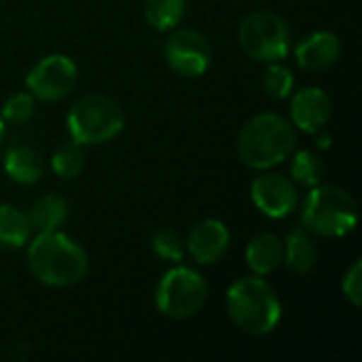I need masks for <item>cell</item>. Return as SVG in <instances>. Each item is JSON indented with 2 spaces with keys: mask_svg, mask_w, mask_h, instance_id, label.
Returning <instances> with one entry per match:
<instances>
[{
  "mask_svg": "<svg viewBox=\"0 0 362 362\" xmlns=\"http://www.w3.org/2000/svg\"><path fill=\"white\" fill-rule=\"evenodd\" d=\"M36 112V98L30 93V91H19V93H13L4 104H2V119L6 123H13V125H21V123H28Z\"/></svg>",
  "mask_w": 362,
  "mask_h": 362,
  "instance_id": "cell-23",
  "label": "cell"
},
{
  "mask_svg": "<svg viewBox=\"0 0 362 362\" xmlns=\"http://www.w3.org/2000/svg\"><path fill=\"white\" fill-rule=\"evenodd\" d=\"M316 261H318V248H316L312 233L303 227L293 229L284 242V261L282 263H286V267L291 272L303 276L314 269Z\"/></svg>",
  "mask_w": 362,
  "mask_h": 362,
  "instance_id": "cell-16",
  "label": "cell"
},
{
  "mask_svg": "<svg viewBox=\"0 0 362 362\" xmlns=\"http://www.w3.org/2000/svg\"><path fill=\"white\" fill-rule=\"evenodd\" d=\"M295 87V74L291 68L282 66L280 62H269L265 74H263V89L274 100H284L293 93Z\"/></svg>",
  "mask_w": 362,
  "mask_h": 362,
  "instance_id": "cell-22",
  "label": "cell"
},
{
  "mask_svg": "<svg viewBox=\"0 0 362 362\" xmlns=\"http://www.w3.org/2000/svg\"><path fill=\"white\" fill-rule=\"evenodd\" d=\"M187 13V0H146L144 17L155 30H174Z\"/></svg>",
  "mask_w": 362,
  "mask_h": 362,
  "instance_id": "cell-20",
  "label": "cell"
},
{
  "mask_svg": "<svg viewBox=\"0 0 362 362\" xmlns=\"http://www.w3.org/2000/svg\"><path fill=\"white\" fill-rule=\"evenodd\" d=\"M244 165L252 170H272L286 161L297 148L295 125L276 112H261L244 123L235 142Z\"/></svg>",
  "mask_w": 362,
  "mask_h": 362,
  "instance_id": "cell-2",
  "label": "cell"
},
{
  "mask_svg": "<svg viewBox=\"0 0 362 362\" xmlns=\"http://www.w3.org/2000/svg\"><path fill=\"white\" fill-rule=\"evenodd\" d=\"M250 199L265 216L286 218L297 210L299 191L293 178L261 170V174L250 182Z\"/></svg>",
  "mask_w": 362,
  "mask_h": 362,
  "instance_id": "cell-10",
  "label": "cell"
},
{
  "mask_svg": "<svg viewBox=\"0 0 362 362\" xmlns=\"http://www.w3.org/2000/svg\"><path fill=\"white\" fill-rule=\"evenodd\" d=\"M66 125L70 138L81 144H104L115 140L125 127L123 108L104 93L81 95L68 110Z\"/></svg>",
  "mask_w": 362,
  "mask_h": 362,
  "instance_id": "cell-5",
  "label": "cell"
},
{
  "mask_svg": "<svg viewBox=\"0 0 362 362\" xmlns=\"http://www.w3.org/2000/svg\"><path fill=\"white\" fill-rule=\"evenodd\" d=\"M331 142H333L331 134H322V136H318V146H320V148H329V146H331Z\"/></svg>",
  "mask_w": 362,
  "mask_h": 362,
  "instance_id": "cell-26",
  "label": "cell"
},
{
  "mask_svg": "<svg viewBox=\"0 0 362 362\" xmlns=\"http://www.w3.org/2000/svg\"><path fill=\"white\" fill-rule=\"evenodd\" d=\"M85 161H87V153H85V144L76 142V140H68L66 144H62L53 157H51V170L64 178V180H70V178H76L83 168H85Z\"/></svg>",
  "mask_w": 362,
  "mask_h": 362,
  "instance_id": "cell-21",
  "label": "cell"
},
{
  "mask_svg": "<svg viewBox=\"0 0 362 362\" xmlns=\"http://www.w3.org/2000/svg\"><path fill=\"white\" fill-rule=\"evenodd\" d=\"M284 261V242L274 233H259L246 246V263L257 276L274 274Z\"/></svg>",
  "mask_w": 362,
  "mask_h": 362,
  "instance_id": "cell-15",
  "label": "cell"
},
{
  "mask_svg": "<svg viewBox=\"0 0 362 362\" xmlns=\"http://www.w3.org/2000/svg\"><path fill=\"white\" fill-rule=\"evenodd\" d=\"M225 301L233 325L248 335H269L282 320V303L263 276L238 278L229 286Z\"/></svg>",
  "mask_w": 362,
  "mask_h": 362,
  "instance_id": "cell-3",
  "label": "cell"
},
{
  "mask_svg": "<svg viewBox=\"0 0 362 362\" xmlns=\"http://www.w3.org/2000/svg\"><path fill=\"white\" fill-rule=\"evenodd\" d=\"M68 218V204L62 195L49 193L34 202V206L28 212V221L32 231H55L59 229Z\"/></svg>",
  "mask_w": 362,
  "mask_h": 362,
  "instance_id": "cell-17",
  "label": "cell"
},
{
  "mask_svg": "<svg viewBox=\"0 0 362 362\" xmlns=\"http://www.w3.org/2000/svg\"><path fill=\"white\" fill-rule=\"evenodd\" d=\"M331 112V98L320 87H303L291 100V123L305 134H320L327 127Z\"/></svg>",
  "mask_w": 362,
  "mask_h": 362,
  "instance_id": "cell-12",
  "label": "cell"
},
{
  "mask_svg": "<svg viewBox=\"0 0 362 362\" xmlns=\"http://www.w3.org/2000/svg\"><path fill=\"white\" fill-rule=\"evenodd\" d=\"M229 246H231L229 227L223 221H218V218H204V221H199L191 229V233H189V238L185 242L187 252L199 265H214V263H218L227 255Z\"/></svg>",
  "mask_w": 362,
  "mask_h": 362,
  "instance_id": "cell-11",
  "label": "cell"
},
{
  "mask_svg": "<svg viewBox=\"0 0 362 362\" xmlns=\"http://www.w3.org/2000/svg\"><path fill=\"white\" fill-rule=\"evenodd\" d=\"M4 172L13 182L32 187L45 174L42 155L30 144H13L4 155Z\"/></svg>",
  "mask_w": 362,
  "mask_h": 362,
  "instance_id": "cell-14",
  "label": "cell"
},
{
  "mask_svg": "<svg viewBox=\"0 0 362 362\" xmlns=\"http://www.w3.org/2000/svg\"><path fill=\"white\" fill-rule=\"evenodd\" d=\"M341 55V40L335 32L318 30L310 36H305L295 47V59L299 68L320 72L331 68Z\"/></svg>",
  "mask_w": 362,
  "mask_h": 362,
  "instance_id": "cell-13",
  "label": "cell"
},
{
  "mask_svg": "<svg viewBox=\"0 0 362 362\" xmlns=\"http://www.w3.org/2000/svg\"><path fill=\"white\" fill-rule=\"evenodd\" d=\"M4 134H6V121H4L2 115H0V144H2V140H4Z\"/></svg>",
  "mask_w": 362,
  "mask_h": 362,
  "instance_id": "cell-27",
  "label": "cell"
},
{
  "mask_svg": "<svg viewBox=\"0 0 362 362\" xmlns=\"http://www.w3.org/2000/svg\"><path fill=\"white\" fill-rule=\"evenodd\" d=\"M151 248L153 252L163 259V261H170V263H180L187 255V248H185V240L174 231V229H161L153 235L151 240Z\"/></svg>",
  "mask_w": 362,
  "mask_h": 362,
  "instance_id": "cell-24",
  "label": "cell"
},
{
  "mask_svg": "<svg viewBox=\"0 0 362 362\" xmlns=\"http://www.w3.org/2000/svg\"><path fill=\"white\" fill-rule=\"evenodd\" d=\"M293 161H291V176H293V182L301 185V187H316L322 182L325 178V161L318 153L310 151V148H303V151H297L291 155Z\"/></svg>",
  "mask_w": 362,
  "mask_h": 362,
  "instance_id": "cell-19",
  "label": "cell"
},
{
  "mask_svg": "<svg viewBox=\"0 0 362 362\" xmlns=\"http://www.w3.org/2000/svg\"><path fill=\"white\" fill-rule=\"evenodd\" d=\"M163 57L176 74L195 78L206 74V70L210 68L212 47L202 32L180 28L168 36L163 45Z\"/></svg>",
  "mask_w": 362,
  "mask_h": 362,
  "instance_id": "cell-9",
  "label": "cell"
},
{
  "mask_svg": "<svg viewBox=\"0 0 362 362\" xmlns=\"http://www.w3.org/2000/svg\"><path fill=\"white\" fill-rule=\"evenodd\" d=\"M240 47L255 62H280L291 51V28L286 19L272 11H252L238 30Z\"/></svg>",
  "mask_w": 362,
  "mask_h": 362,
  "instance_id": "cell-7",
  "label": "cell"
},
{
  "mask_svg": "<svg viewBox=\"0 0 362 362\" xmlns=\"http://www.w3.org/2000/svg\"><path fill=\"white\" fill-rule=\"evenodd\" d=\"M76 78H78L76 64L64 53H51L38 59L30 68L25 76V85L36 100L57 102L70 95V91L76 85Z\"/></svg>",
  "mask_w": 362,
  "mask_h": 362,
  "instance_id": "cell-8",
  "label": "cell"
},
{
  "mask_svg": "<svg viewBox=\"0 0 362 362\" xmlns=\"http://www.w3.org/2000/svg\"><path fill=\"white\" fill-rule=\"evenodd\" d=\"M208 301V282L191 267L178 265L163 274L155 288V308L172 320H187L202 312Z\"/></svg>",
  "mask_w": 362,
  "mask_h": 362,
  "instance_id": "cell-6",
  "label": "cell"
},
{
  "mask_svg": "<svg viewBox=\"0 0 362 362\" xmlns=\"http://www.w3.org/2000/svg\"><path fill=\"white\" fill-rule=\"evenodd\" d=\"M32 233L28 214L15 206L0 204V250L11 252L28 244Z\"/></svg>",
  "mask_w": 362,
  "mask_h": 362,
  "instance_id": "cell-18",
  "label": "cell"
},
{
  "mask_svg": "<svg viewBox=\"0 0 362 362\" xmlns=\"http://www.w3.org/2000/svg\"><path fill=\"white\" fill-rule=\"evenodd\" d=\"M28 269L45 286L66 288L78 284L89 272L85 248L70 235L55 231L38 233L28 246Z\"/></svg>",
  "mask_w": 362,
  "mask_h": 362,
  "instance_id": "cell-1",
  "label": "cell"
},
{
  "mask_svg": "<svg viewBox=\"0 0 362 362\" xmlns=\"http://www.w3.org/2000/svg\"><path fill=\"white\" fill-rule=\"evenodd\" d=\"M341 291H344V297L354 305V308H361L362 303V263L361 259H356L350 269L346 272L344 276V282H341Z\"/></svg>",
  "mask_w": 362,
  "mask_h": 362,
  "instance_id": "cell-25",
  "label": "cell"
},
{
  "mask_svg": "<svg viewBox=\"0 0 362 362\" xmlns=\"http://www.w3.org/2000/svg\"><path fill=\"white\" fill-rule=\"evenodd\" d=\"M358 210L354 197L337 185H316L303 199L301 227L320 238H344L354 231Z\"/></svg>",
  "mask_w": 362,
  "mask_h": 362,
  "instance_id": "cell-4",
  "label": "cell"
}]
</instances>
